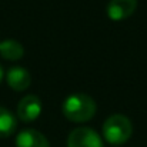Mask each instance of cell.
<instances>
[{"label": "cell", "instance_id": "277c9868", "mask_svg": "<svg viewBox=\"0 0 147 147\" xmlns=\"http://www.w3.org/2000/svg\"><path fill=\"white\" fill-rule=\"evenodd\" d=\"M42 110H43V106H42L40 98L34 94H27L19 101L16 116L23 123H32L36 119H39V116L42 114Z\"/></svg>", "mask_w": 147, "mask_h": 147}, {"label": "cell", "instance_id": "5b68a950", "mask_svg": "<svg viewBox=\"0 0 147 147\" xmlns=\"http://www.w3.org/2000/svg\"><path fill=\"white\" fill-rule=\"evenodd\" d=\"M6 82H7V84H9V87L11 90H14V92H24L32 84V76H30L27 69L20 67V66H14V67H10L7 70Z\"/></svg>", "mask_w": 147, "mask_h": 147}, {"label": "cell", "instance_id": "ba28073f", "mask_svg": "<svg viewBox=\"0 0 147 147\" xmlns=\"http://www.w3.org/2000/svg\"><path fill=\"white\" fill-rule=\"evenodd\" d=\"M24 49L22 46V43H19L17 40L13 39H7L0 42V56L9 61H17L23 57Z\"/></svg>", "mask_w": 147, "mask_h": 147}, {"label": "cell", "instance_id": "52a82bcc", "mask_svg": "<svg viewBox=\"0 0 147 147\" xmlns=\"http://www.w3.org/2000/svg\"><path fill=\"white\" fill-rule=\"evenodd\" d=\"M16 147H50V143L43 133L34 129H24L16 136Z\"/></svg>", "mask_w": 147, "mask_h": 147}, {"label": "cell", "instance_id": "7a4b0ae2", "mask_svg": "<svg viewBox=\"0 0 147 147\" xmlns=\"http://www.w3.org/2000/svg\"><path fill=\"white\" fill-rule=\"evenodd\" d=\"M103 137L107 143L119 146L124 144L133 134V124L124 114H111L103 123Z\"/></svg>", "mask_w": 147, "mask_h": 147}, {"label": "cell", "instance_id": "6da1fadb", "mask_svg": "<svg viewBox=\"0 0 147 147\" xmlns=\"http://www.w3.org/2000/svg\"><path fill=\"white\" fill-rule=\"evenodd\" d=\"M96 101L84 93H73L64 98L61 111L63 116L73 123H86L96 114Z\"/></svg>", "mask_w": 147, "mask_h": 147}, {"label": "cell", "instance_id": "30bf717a", "mask_svg": "<svg viewBox=\"0 0 147 147\" xmlns=\"http://www.w3.org/2000/svg\"><path fill=\"white\" fill-rule=\"evenodd\" d=\"M3 76H4V73H3V67L0 66V82H1V79H3Z\"/></svg>", "mask_w": 147, "mask_h": 147}, {"label": "cell", "instance_id": "8992f818", "mask_svg": "<svg viewBox=\"0 0 147 147\" xmlns=\"http://www.w3.org/2000/svg\"><path fill=\"white\" fill-rule=\"evenodd\" d=\"M137 9V0H110L107 4V17L111 20H124Z\"/></svg>", "mask_w": 147, "mask_h": 147}, {"label": "cell", "instance_id": "3957f363", "mask_svg": "<svg viewBox=\"0 0 147 147\" xmlns=\"http://www.w3.org/2000/svg\"><path fill=\"white\" fill-rule=\"evenodd\" d=\"M67 147H103V142L93 129L77 127L69 134Z\"/></svg>", "mask_w": 147, "mask_h": 147}, {"label": "cell", "instance_id": "9c48e42d", "mask_svg": "<svg viewBox=\"0 0 147 147\" xmlns=\"http://www.w3.org/2000/svg\"><path fill=\"white\" fill-rule=\"evenodd\" d=\"M16 127H17L16 116L6 107L0 106V139L10 137L16 131Z\"/></svg>", "mask_w": 147, "mask_h": 147}]
</instances>
